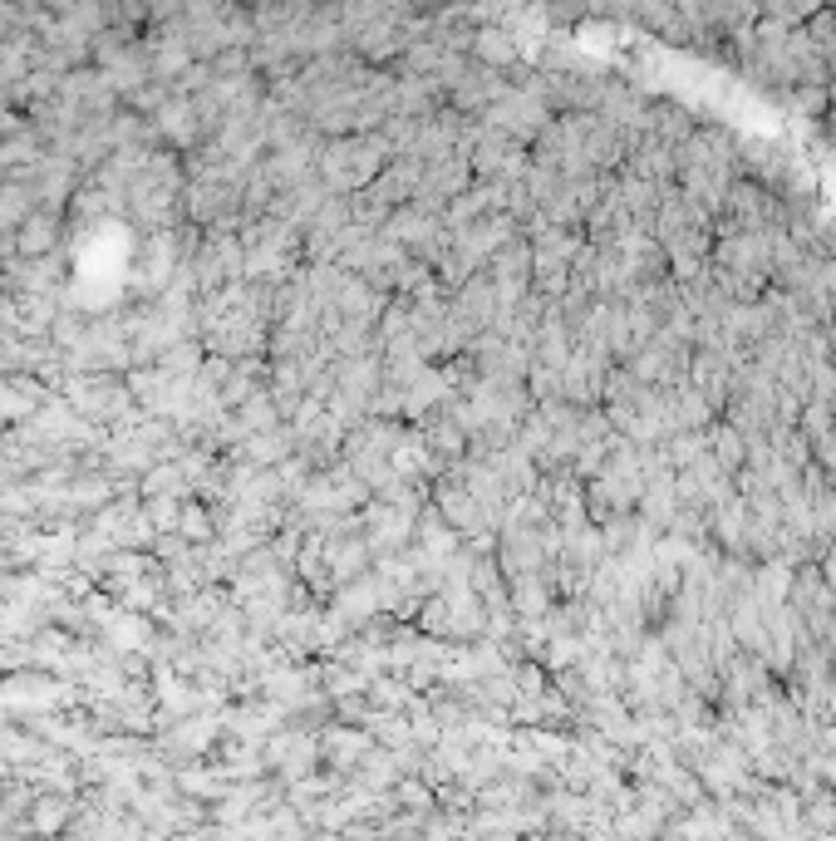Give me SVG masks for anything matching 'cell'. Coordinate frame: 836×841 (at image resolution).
<instances>
[{"mask_svg":"<svg viewBox=\"0 0 836 841\" xmlns=\"http://www.w3.org/2000/svg\"><path fill=\"white\" fill-rule=\"evenodd\" d=\"M50 246H55V212L25 217V227H20V251H25V256H45Z\"/></svg>","mask_w":836,"mask_h":841,"instance_id":"1","label":"cell"},{"mask_svg":"<svg viewBox=\"0 0 836 841\" xmlns=\"http://www.w3.org/2000/svg\"><path fill=\"white\" fill-rule=\"evenodd\" d=\"M192 114H197L192 104H168V109H163V128H168L173 138H192Z\"/></svg>","mask_w":836,"mask_h":841,"instance_id":"2","label":"cell"},{"mask_svg":"<svg viewBox=\"0 0 836 841\" xmlns=\"http://www.w3.org/2000/svg\"><path fill=\"white\" fill-rule=\"evenodd\" d=\"M187 532H192V537H207V532H212V522L202 517V507H187Z\"/></svg>","mask_w":836,"mask_h":841,"instance_id":"3","label":"cell"}]
</instances>
